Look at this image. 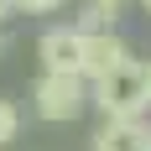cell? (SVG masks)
<instances>
[{"label":"cell","mask_w":151,"mask_h":151,"mask_svg":"<svg viewBox=\"0 0 151 151\" xmlns=\"http://www.w3.org/2000/svg\"><path fill=\"white\" fill-rule=\"evenodd\" d=\"M89 151H151V120H99Z\"/></svg>","instance_id":"cell-5"},{"label":"cell","mask_w":151,"mask_h":151,"mask_svg":"<svg viewBox=\"0 0 151 151\" xmlns=\"http://www.w3.org/2000/svg\"><path fill=\"white\" fill-rule=\"evenodd\" d=\"M37 58H42V73H78L83 31L78 26H47L42 42H37Z\"/></svg>","instance_id":"cell-4"},{"label":"cell","mask_w":151,"mask_h":151,"mask_svg":"<svg viewBox=\"0 0 151 151\" xmlns=\"http://www.w3.org/2000/svg\"><path fill=\"white\" fill-rule=\"evenodd\" d=\"M0 52H5V31H0Z\"/></svg>","instance_id":"cell-10"},{"label":"cell","mask_w":151,"mask_h":151,"mask_svg":"<svg viewBox=\"0 0 151 151\" xmlns=\"http://www.w3.org/2000/svg\"><path fill=\"white\" fill-rule=\"evenodd\" d=\"M141 5H146V16H151V0H141Z\"/></svg>","instance_id":"cell-11"},{"label":"cell","mask_w":151,"mask_h":151,"mask_svg":"<svg viewBox=\"0 0 151 151\" xmlns=\"http://www.w3.org/2000/svg\"><path fill=\"white\" fill-rule=\"evenodd\" d=\"M31 109L47 125H68L89 109V78L83 73H37L31 83Z\"/></svg>","instance_id":"cell-2"},{"label":"cell","mask_w":151,"mask_h":151,"mask_svg":"<svg viewBox=\"0 0 151 151\" xmlns=\"http://www.w3.org/2000/svg\"><path fill=\"white\" fill-rule=\"evenodd\" d=\"M125 5H130V0H83V11H78V21H73V26H78V31L115 26V21L125 16Z\"/></svg>","instance_id":"cell-6"},{"label":"cell","mask_w":151,"mask_h":151,"mask_svg":"<svg viewBox=\"0 0 151 151\" xmlns=\"http://www.w3.org/2000/svg\"><path fill=\"white\" fill-rule=\"evenodd\" d=\"M5 16H16V0H0V26H5Z\"/></svg>","instance_id":"cell-9"},{"label":"cell","mask_w":151,"mask_h":151,"mask_svg":"<svg viewBox=\"0 0 151 151\" xmlns=\"http://www.w3.org/2000/svg\"><path fill=\"white\" fill-rule=\"evenodd\" d=\"M16 136H21V104H16V99H5V94H0V151L11 146Z\"/></svg>","instance_id":"cell-7"},{"label":"cell","mask_w":151,"mask_h":151,"mask_svg":"<svg viewBox=\"0 0 151 151\" xmlns=\"http://www.w3.org/2000/svg\"><path fill=\"white\" fill-rule=\"evenodd\" d=\"M89 104L99 109V120H146L151 115V63L130 58L115 63L104 78L89 83Z\"/></svg>","instance_id":"cell-1"},{"label":"cell","mask_w":151,"mask_h":151,"mask_svg":"<svg viewBox=\"0 0 151 151\" xmlns=\"http://www.w3.org/2000/svg\"><path fill=\"white\" fill-rule=\"evenodd\" d=\"M68 0H16V11H26V16H52V11H63Z\"/></svg>","instance_id":"cell-8"},{"label":"cell","mask_w":151,"mask_h":151,"mask_svg":"<svg viewBox=\"0 0 151 151\" xmlns=\"http://www.w3.org/2000/svg\"><path fill=\"white\" fill-rule=\"evenodd\" d=\"M125 58H130V42H125L115 26L83 31V58H78V73L94 83V78H104L109 68H115V63H125Z\"/></svg>","instance_id":"cell-3"}]
</instances>
